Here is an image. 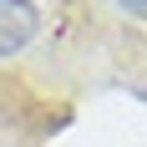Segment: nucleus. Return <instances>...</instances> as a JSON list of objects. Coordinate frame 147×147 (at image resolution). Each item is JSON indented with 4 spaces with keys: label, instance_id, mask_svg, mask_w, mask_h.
Returning <instances> with one entry per match:
<instances>
[{
    "label": "nucleus",
    "instance_id": "f257e3e1",
    "mask_svg": "<svg viewBox=\"0 0 147 147\" xmlns=\"http://www.w3.org/2000/svg\"><path fill=\"white\" fill-rule=\"evenodd\" d=\"M41 30V10L30 0H0V56H15Z\"/></svg>",
    "mask_w": 147,
    "mask_h": 147
},
{
    "label": "nucleus",
    "instance_id": "f03ea898",
    "mask_svg": "<svg viewBox=\"0 0 147 147\" xmlns=\"http://www.w3.org/2000/svg\"><path fill=\"white\" fill-rule=\"evenodd\" d=\"M117 5H122V10H132V15H142V10H147V0H117Z\"/></svg>",
    "mask_w": 147,
    "mask_h": 147
}]
</instances>
